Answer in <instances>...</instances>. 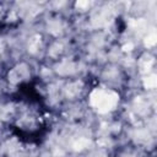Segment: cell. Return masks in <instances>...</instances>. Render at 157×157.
<instances>
[{"instance_id":"obj_1","label":"cell","mask_w":157,"mask_h":157,"mask_svg":"<svg viewBox=\"0 0 157 157\" xmlns=\"http://www.w3.org/2000/svg\"><path fill=\"white\" fill-rule=\"evenodd\" d=\"M156 36L155 34H151V36H148V40H146V44L147 45H152V44H155V42H156Z\"/></svg>"}]
</instances>
